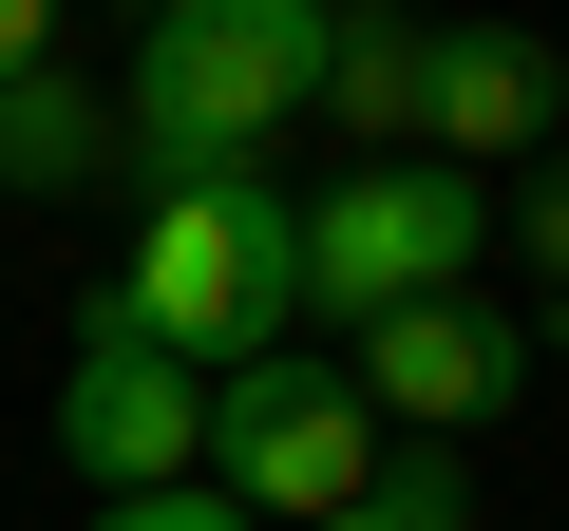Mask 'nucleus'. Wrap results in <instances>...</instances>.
<instances>
[{
  "label": "nucleus",
  "mask_w": 569,
  "mask_h": 531,
  "mask_svg": "<svg viewBox=\"0 0 569 531\" xmlns=\"http://www.w3.org/2000/svg\"><path fill=\"white\" fill-rule=\"evenodd\" d=\"M323 39H342V0H190V20H152L114 77V152L152 190L266 171L284 114H323Z\"/></svg>",
  "instance_id": "f257e3e1"
},
{
  "label": "nucleus",
  "mask_w": 569,
  "mask_h": 531,
  "mask_svg": "<svg viewBox=\"0 0 569 531\" xmlns=\"http://www.w3.org/2000/svg\"><path fill=\"white\" fill-rule=\"evenodd\" d=\"M114 323H133V342H171L190 380L266 361L284 323H305V209H284L266 171L152 190V209H133V266H114Z\"/></svg>",
  "instance_id": "f03ea898"
},
{
  "label": "nucleus",
  "mask_w": 569,
  "mask_h": 531,
  "mask_svg": "<svg viewBox=\"0 0 569 531\" xmlns=\"http://www.w3.org/2000/svg\"><path fill=\"white\" fill-rule=\"evenodd\" d=\"M493 285V190L437 171V152H361L323 209H305V304L323 323H399V304H456Z\"/></svg>",
  "instance_id": "7ed1b4c3"
},
{
  "label": "nucleus",
  "mask_w": 569,
  "mask_h": 531,
  "mask_svg": "<svg viewBox=\"0 0 569 531\" xmlns=\"http://www.w3.org/2000/svg\"><path fill=\"white\" fill-rule=\"evenodd\" d=\"M380 474V418H361V380L342 361H228L209 380V493L247 512V531H323L342 493Z\"/></svg>",
  "instance_id": "20e7f679"
},
{
  "label": "nucleus",
  "mask_w": 569,
  "mask_h": 531,
  "mask_svg": "<svg viewBox=\"0 0 569 531\" xmlns=\"http://www.w3.org/2000/svg\"><path fill=\"white\" fill-rule=\"evenodd\" d=\"M58 455H77L96 493H190V474H209V380L96 304V323H77V380H58Z\"/></svg>",
  "instance_id": "39448f33"
},
{
  "label": "nucleus",
  "mask_w": 569,
  "mask_h": 531,
  "mask_svg": "<svg viewBox=\"0 0 569 531\" xmlns=\"http://www.w3.org/2000/svg\"><path fill=\"white\" fill-rule=\"evenodd\" d=\"M361 418L380 437H475V418H512L531 399V323L493 304V285H456V304H399V323H361Z\"/></svg>",
  "instance_id": "423d86ee"
},
{
  "label": "nucleus",
  "mask_w": 569,
  "mask_h": 531,
  "mask_svg": "<svg viewBox=\"0 0 569 531\" xmlns=\"http://www.w3.org/2000/svg\"><path fill=\"white\" fill-rule=\"evenodd\" d=\"M569 114V58L531 20H418V152L437 171H493V152H550Z\"/></svg>",
  "instance_id": "0eeeda50"
},
{
  "label": "nucleus",
  "mask_w": 569,
  "mask_h": 531,
  "mask_svg": "<svg viewBox=\"0 0 569 531\" xmlns=\"http://www.w3.org/2000/svg\"><path fill=\"white\" fill-rule=\"evenodd\" d=\"M96 171H133L96 77H58V58H39V77H0V190H96Z\"/></svg>",
  "instance_id": "6e6552de"
},
{
  "label": "nucleus",
  "mask_w": 569,
  "mask_h": 531,
  "mask_svg": "<svg viewBox=\"0 0 569 531\" xmlns=\"http://www.w3.org/2000/svg\"><path fill=\"white\" fill-rule=\"evenodd\" d=\"M323 114L361 152H418V20H342L323 39Z\"/></svg>",
  "instance_id": "1a4fd4ad"
},
{
  "label": "nucleus",
  "mask_w": 569,
  "mask_h": 531,
  "mask_svg": "<svg viewBox=\"0 0 569 531\" xmlns=\"http://www.w3.org/2000/svg\"><path fill=\"white\" fill-rule=\"evenodd\" d=\"M323 531H475V474H456V437H399V455H380V474H361Z\"/></svg>",
  "instance_id": "9d476101"
},
{
  "label": "nucleus",
  "mask_w": 569,
  "mask_h": 531,
  "mask_svg": "<svg viewBox=\"0 0 569 531\" xmlns=\"http://www.w3.org/2000/svg\"><path fill=\"white\" fill-rule=\"evenodd\" d=\"M96 531H247V512H228V493L190 474V493H96Z\"/></svg>",
  "instance_id": "9b49d317"
},
{
  "label": "nucleus",
  "mask_w": 569,
  "mask_h": 531,
  "mask_svg": "<svg viewBox=\"0 0 569 531\" xmlns=\"http://www.w3.org/2000/svg\"><path fill=\"white\" fill-rule=\"evenodd\" d=\"M493 247H531L550 285H569V171H531V209H493Z\"/></svg>",
  "instance_id": "f8f14e48"
},
{
  "label": "nucleus",
  "mask_w": 569,
  "mask_h": 531,
  "mask_svg": "<svg viewBox=\"0 0 569 531\" xmlns=\"http://www.w3.org/2000/svg\"><path fill=\"white\" fill-rule=\"evenodd\" d=\"M58 58V0H0V77H39Z\"/></svg>",
  "instance_id": "ddd939ff"
},
{
  "label": "nucleus",
  "mask_w": 569,
  "mask_h": 531,
  "mask_svg": "<svg viewBox=\"0 0 569 531\" xmlns=\"http://www.w3.org/2000/svg\"><path fill=\"white\" fill-rule=\"evenodd\" d=\"M152 20H190V0H133V39H152Z\"/></svg>",
  "instance_id": "4468645a"
}]
</instances>
